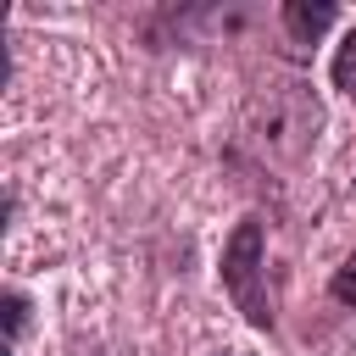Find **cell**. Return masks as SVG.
<instances>
[{"instance_id":"1","label":"cell","mask_w":356,"mask_h":356,"mask_svg":"<svg viewBox=\"0 0 356 356\" xmlns=\"http://www.w3.org/2000/svg\"><path fill=\"white\" fill-rule=\"evenodd\" d=\"M323 128V106L306 78H273L245 100V134L273 161H306Z\"/></svg>"},{"instance_id":"2","label":"cell","mask_w":356,"mask_h":356,"mask_svg":"<svg viewBox=\"0 0 356 356\" xmlns=\"http://www.w3.org/2000/svg\"><path fill=\"white\" fill-rule=\"evenodd\" d=\"M267 222L261 217H239L228 245H222V289L239 306V317L250 328H273V300H267Z\"/></svg>"},{"instance_id":"3","label":"cell","mask_w":356,"mask_h":356,"mask_svg":"<svg viewBox=\"0 0 356 356\" xmlns=\"http://www.w3.org/2000/svg\"><path fill=\"white\" fill-rule=\"evenodd\" d=\"M278 22H284V33L306 50V44H317V39L339 22V6H334V0H284V6H278Z\"/></svg>"},{"instance_id":"4","label":"cell","mask_w":356,"mask_h":356,"mask_svg":"<svg viewBox=\"0 0 356 356\" xmlns=\"http://www.w3.org/2000/svg\"><path fill=\"white\" fill-rule=\"evenodd\" d=\"M328 78H334V89L339 95H350L356 100V28L339 39V50H334V67H328Z\"/></svg>"},{"instance_id":"5","label":"cell","mask_w":356,"mask_h":356,"mask_svg":"<svg viewBox=\"0 0 356 356\" xmlns=\"http://www.w3.org/2000/svg\"><path fill=\"white\" fill-rule=\"evenodd\" d=\"M0 306H6V339L17 345V339L28 334V312H33V306H28V295H22V289H6V300H0Z\"/></svg>"},{"instance_id":"6","label":"cell","mask_w":356,"mask_h":356,"mask_svg":"<svg viewBox=\"0 0 356 356\" xmlns=\"http://www.w3.org/2000/svg\"><path fill=\"white\" fill-rule=\"evenodd\" d=\"M328 295L339 300V306H356V250L334 267V278H328Z\"/></svg>"}]
</instances>
